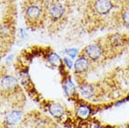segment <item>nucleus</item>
Wrapping results in <instances>:
<instances>
[{"instance_id":"obj_1","label":"nucleus","mask_w":129,"mask_h":128,"mask_svg":"<svg viewBox=\"0 0 129 128\" xmlns=\"http://www.w3.org/2000/svg\"><path fill=\"white\" fill-rule=\"evenodd\" d=\"M44 15V10L41 5L37 3H30L25 7L24 17L28 23L35 24L42 20Z\"/></svg>"},{"instance_id":"obj_2","label":"nucleus","mask_w":129,"mask_h":128,"mask_svg":"<svg viewBox=\"0 0 129 128\" xmlns=\"http://www.w3.org/2000/svg\"><path fill=\"white\" fill-rule=\"evenodd\" d=\"M103 53L104 51L102 46L96 43L88 45L84 49V54L92 62H97L100 60L103 56Z\"/></svg>"},{"instance_id":"obj_3","label":"nucleus","mask_w":129,"mask_h":128,"mask_svg":"<svg viewBox=\"0 0 129 128\" xmlns=\"http://www.w3.org/2000/svg\"><path fill=\"white\" fill-rule=\"evenodd\" d=\"M113 9L111 0H95L94 3V11L101 16L108 15Z\"/></svg>"},{"instance_id":"obj_4","label":"nucleus","mask_w":129,"mask_h":128,"mask_svg":"<svg viewBox=\"0 0 129 128\" xmlns=\"http://www.w3.org/2000/svg\"><path fill=\"white\" fill-rule=\"evenodd\" d=\"M66 9L63 6V4L59 2H53L48 7V14L50 18L52 20H59L64 15Z\"/></svg>"},{"instance_id":"obj_5","label":"nucleus","mask_w":129,"mask_h":128,"mask_svg":"<svg viewBox=\"0 0 129 128\" xmlns=\"http://www.w3.org/2000/svg\"><path fill=\"white\" fill-rule=\"evenodd\" d=\"M18 87V80L15 77L6 75L1 79V90L4 93H10Z\"/></svg>"},{"instance_id":"obj_6","label":"nucleus","mask_w":129,"mask_h":128,"mask_svg":"<svg viewBox=\"0 0 129 128\" xmlns=\"http://www.w3.org/2000/svg\"><path fill=\"white\" fill-rule=\"evenodd\" d=\"M74 70L78 74L86 73L90 68V60L85 54H81L74 63Z\"/></svg>"},{"instance_id":"obj_7","label":"nucleus","mask_w":129,"mask_h":128,"mask_svg":"<svg viewBox=\"0 0 129 128\" xmlns=\"http://www.w3.org/2000/svg\"><path fill=\"white\" fill-rule=\"evenodd\" d=\"M22 118V112L18 109H13L9 111L5 116V122L8 125H14Z\"/></svg>"},{"instance_id":"obj_8","label":"nucleus","mask_w":129,"mask_h":128,"mask_svg":"<svg viewBox=\"0 0 129 128\" xmlns=\"http://www.w3.org/2000/svg\"><path fill=\"white\" fill-rule=\"evenodd\" d=\"M49 111L54 118H61L64 115V109L59 103H51L49 105Z\"/></svg>"},{"instance_id":"obj_9","label":"nucleus","mask_w":129,"mask_h":128,"mask_svg":"<svg viewBox=\"0 0 129 128\" xmlns=\"http://www.w3.org/2000/svg\"><path fill=\"white\" fill-rule=\"evenodd\" d=\"M79 91H80L81 95L82 97H84V98H91L92 96L94 95V92L93 85L88 83H84L81 86H80Z\"/></svg>"},{"instance_id":"obj_10","label":"nucleus","mask_w":129,"mask_h":128,"mask_svg":"<svg viewBox=\"0 0 129 128\" xmlns=\"http://www.w3.org/2000/svg\"><path fill=\"white\" fill-rule=\"evenodd\" d=\"M77 115L81 119H86L91 114V109L87 105H81L77 109Z\"/></svg>"},{"instance_id":"obj_11","label":"nucleus","mask_w":129,"mask_h":128,"mask_svg":"<svg viewBox=\"0 0 129 128\" xmlns=\"http://www.w3.org/2000/svg\"><path fill=\"white\" fill-rule=\"evenodd\" d=\"M63 88H64V93L69 96L72 95L75 93V90H76L75 89L74 83L72 82V80L70 79H68V80H64V83H63Z\"/></svg>"},{"instance_id":"obj_12","label":"nucleus","mask_w":129,"mask_h":128,"mask_svg":"<svg viewBox=\"0 0 129 128\" xmlns=\"http://www.w3.org/2000/svg\"><path fill=\"white\" fill-rule=\"evenodd\" d=\"M48 61L49 63L52 66H58L60 65L61 63V58L59 57V55L57 53H55V52H52V53H50L48 56Z\"/></svg>"},{"instance_id":"obj_13","label":"nucleus","mask_w":129,"mask_h":128,"mask_svg":"<svg viewBox=\"0 0 129 128\" xmlns=\"http://www.w3.org/2000/svg\"><path fill=\"white\" fill-rule=\"evenodd\" d=\"M122 21L124 25L129 27V6L125 7L122 11Z\"/></svg>"},{"instance_id":"obj_14","label":"nucleus","mask_w":129,"mask_h":128,"mask_svg":"<svg viewBox=\"0 0 129 128\" xmlns=\"http://www.w3.org/2000/svg\"><path fill=\"white\" fill-rule=\"evenodd\" d=\"M64 53L68 55V57L70 58H75L78 54V50L74 48H71V49H67L64 50Z\"/></svg>"},{"instance_id":"obj_15","label":"nucleus","mask_w":129,"mask_h":128,"mask_svg":"<svg viewBox=\"0 0 129 128\" xmlns=\"http://www.w3.org/2000/svg\"><path fill=\"white\" fill-rule=\"evenodd\" d=\"M72 58L70 57H64V63L66 65H67V67H68V68H72V67H74V65H73V63H72V60H71Z\"/></svg>"},{"instance_id":"obj_16","label":"nucleus","mask_w":129,"mask_h":128,"mask_svg":"<svg viewBox=\"0 0 129 128\" xmlns=\"http://www.w3.org/2000/svg\"><path fill=\"white\" fill-rule=\"evenodd\" d=\"M20 32H21V34H22V36H23V38L26 36V33L24 32V30H23V29H20Z\"/></svg>"}]
</instances>
